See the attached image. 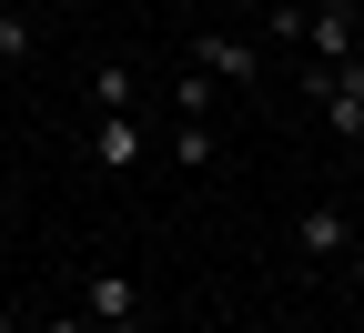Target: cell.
<instances>
[{
    "label": "cell",
    "mask_w": 364,
    "mask_h": 333,
    "mask_svg": "<svg viewBox=\"0 0 364 333\" xmlns=\"http://www.w3.org/2000/svg\"><path fill=\"white\" fill-rule=\"evenodd\" d=\"M304 91H314V111H324V131L344 141V152H364V61H314L304 71Z\"/></svg>",
    "instance_id": "6da1fadb"
},
{
    "label": "cell",
    "mask_w": 364,
    "mask_h": 333,
    "mask_svg": "<svg viewBox=\"0 0 364 333\" xmlns=\"http://www.w3.org/2000/svg\"><path fill=\"white\" fill-rule=\"evenodd\" d=\"M81 313H91V333H152L142 283H132L122 263H91V273H81Z\"/></svg>",
    "instance_id": "7a4b0ae2"
},
{
    "label": "cell",
    "mask_w": 364,
    "mask_h": 333,
    "mask_svg": "<svg viewBox=\"0 0 364 333\" xmlns=\"http://www.w3.org/2000/svg\"><path fill=\"white\" fill-rule=\"evenodd\" d=\"M354 31H364V11H354V0H314V11H304V51L314 61H354Z\"/></svg>",
    "instance_id": "3957f363"
},
{
    "label": "cell",
    "mask_w": 364,
    "mask_h": 333,
    "mask_svg": "<svg viewBox=\"0 0 364 333\" xmlns=\"http://www.w3.org/2000/svg\"><path fill=\"white\" fill-rule=\"evenodd\" d=\"M294 243H304V263H344V253H354V222H344V202H304Z\"/></svg>",
    "instance_id": "277c9868"
},
{
    "label": "cell",
    "mask_w": 364,
    "mask_h": 333,
    "mask_svg": "<svg viewBox=\"0 0 364 333\" xmlns=\"http://www.w3.org/2000/svg\"><path fill=\"white\" fill-rule=\"evenodd\" d=\"M193 71H213V81H263V51L243 31H203L193 40Z\"/></svg>",
    "instance_id": "5b68a950"
},
{
    "label": "cell",
    "mask_w": 364,
    "mask_h": 333,
    "mask_svg": "<svg viewBox=\"0 0 364 333\" xmlns=\"http://www.w3.org/2000/svg\"><path fill=\"white\" fill-rule=\"evenodd\" d=\"M91 162H102V172L142 162V111H91Z\"/></svg>",
    "instance_id": "8992f818"
},
{
    "label": "cell",
    "mask_w": 364,
    "mask_h": 333,
    "mask_svg": "<svg viewBox=\"0 0 364 333\" xmlns=\"http://www.w3.org/2000/svg\"><path fill=\"white\" fill-rule=\"evenodd\" d=\"M31 51H41V21L21 0H0V61H31Z\"/></svg>",
    "instance_id": "52a82bcc"
},
{
    "label": "cell",
    "mask_w": 364,
    "mask_h": 333,
    "mask_svg": "<svg viewBox=\"0 0 364 333\" xmlns=\"http://www.w3.org/2000/svg\"><path fill=\"white\" fill-rule=\"evenodd\" d=\"M132 91H142L132 61H102V71H91V111H132Z\"/></svg>",
    "instance_id": "ba28073f"
},
{
    "label": "cell",
    "mask_w": 364,
    "mask_h": 333,
    "mask_svg": "<svg viewBox=\"0 0 364 333\" xmlns=\"http://www.w3.org/2000/svg\"><path fill=\"white\" fill-rule=\"evenodd\" d=\"M172 162L203 172V162H213V121H172Z\"/></svg>",
    "instance_id": "9c48e42d"
},
{
    "label": "cell",
    "mask_w": 364,
    "mask_h": 333,
    "mask_svg": "<svg viewBox=\"0 0 364 333\" xmlns=\"http://www.w3.org/2000/svg\"><path fill=\"white\" fill-rule=\"evenodd\" d=\"M172 121H213V71H193V81H172Z\"/></svg>",
    "instance_id": "30bf717a"
},
{
    "label": "cell",
    "mask_w": 364,
    "mask_h": 333,
    "mask_svg": "<svg viewBox=\"0 0 364 333\" xmlns=\"http://www.w3.org/2000/svg\"><path fill=\"white\" fill-rule=\"evenodd\" d=\"M354 283H364V232H354Z\"/></svg>",
    "instance_id": "8fae6325"
},
{
    "label": "cell",
    "mask_w": 364,
    "mask_h": 333,
    "mask_svg": "<svg viewBox=\"0 0 364 333\" xmlns=\"http://www.w3.org/2000/svg\"><path fill=\"white\" fill-rule=\"evenodd\" d=\"M354 182H364V152H354Z\"/></svg>",
    "instance_id": "7c38bea8"
}]
</instances>
